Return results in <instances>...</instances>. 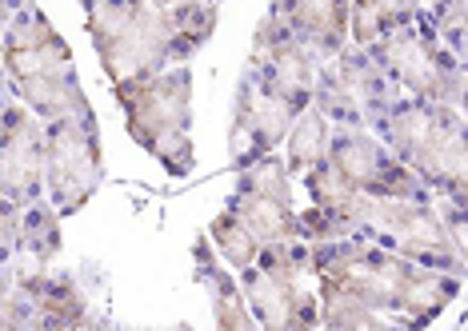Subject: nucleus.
Here are the masks:
<instances>
[{"mask_svg": "<svg viewBox=\"0 0 468 331\" xmlns=\"http://www.w3.org/2000/svg\"><path fill=\"white\" fill-rule=\"evenodd\" d=\"M316 300H348L380 315L392 331L429 327L461 292V275L436 272L368 236L313 243Z\"/></svg>", "mask_w": 468, "mask_h": 331, "instance_id": "obj_1", "label": "nucleus"}, {"mask_svg": "<svg viewBox=\"0 0 468 331\" xmlns=\"http://www.w3.org/2000/svg\"><path fill=\"white\" fill-rule=\"evenodd\" d=\"M208 0H92L89 36L112 80L148 77L168 64H188L217 32Z\"/></svg>", "mask_w": 468, "mask_h": 331, "instance_id": "obj_2", "label": "nucleus"}, {"mask_svg": "<svg viewBox=\"0 0 468 331\" xmlns=\"http://www.w3.org/2000/svg\"><path fill=\"white\" fill-rule=\"evenodd\" d=\"M0 64L13 84V96L25 100V109L37 112L40 120L92 109L77 80V64L65 36L48 25V16L33 0H25L8 28L0 32Z\"/></svg>", "mask_w": 468, "mask_h": 331, "instance_id": "obj_3", "label": "nucleus"}, {"mask_svg": "<svg viewBox=\"0 0 468 331\" xmlns=\"http://www.w3.org/2000/svg\"><path fill=\"white\" fill-rule=\"evenodd\" d=\"M112 96L124 112V128L168 176H188L193 152V72L188 64H168L148 77L112 80Z\"/></svg>", "mask_w": 468, "mask_h": 331, "instance_id": "obj_4", "label": "nucleus"}, {"mask_svg": "<svg viewBox=\"0 0 468 331\" xmlns=\"http://www.w3.org/2000/svg\"><path fill=\"white\" fill-rule=\"evenodd\" d=\"M372 132L432 196H464V112L400 96Z\"/></svg>", "mask_w": 468, "mask_h": 331, "instance_id": "obj_5", "label": "nucleus"}, {"mask_svg": "<svg viewBox=\"0 0 468 331\" xmlns=\"http://www.w3.org/2000/svg\"><path fill=\"white\" fill-rule=\"evenodd\" d=\"M348 236H368L436 272L464 275V240L444 223L436 196H365L348 204Z\"/></svg>", "mask_w": 468, "mask_h": 331, "instance_id": "obj_6", "label": "nucleus"}, {"mask_svg": "<svg viewBox=\"0 0 468 331\" xmlns=\"http://www.w3.org/2000/svg\"><path fill=\"white\" fill-rule=\"evenodd\" d=\"M313 284V243L304 240L261 243L257 260L240 268L244 304L264 331H308L321 324Z\"/></svg>", "mask_w": 468, "mask_h": 331, "instance_id": "obj_7", "label": "nucleus"}, {"mask_svg": "<svg viewBox=\"0 0 468 331\" xmlns=\"http://www.w3.org/2000/svg\"><path fill=\"white\" fill-rule=\"evenodd\" d=\"M368 57L385 68V77L409 100L464 109V60L436 40L424 13H417V20H409V25L385 32L377 45H368Z\"/></svg>", "mask_w": 468, "mask_h": 331, "instance_id": "obj_8", "label": "nucleus"}, {"mask_svg": "<svg viewBox=\"0 0 468 331\" xmlns=\"http://www.w3.org/2000/svg\"><path fill=\"white\" fill-rule=\"evenodd\" d=\"M104 180L97 116L69 112L45 120V196L57 216H72L97 196Z\"/></svg>", "mask_w": 468, "mask_h": 331, "instance_id": "obj_9", "label": "nucleus"}, {"mask_svg": "<svg viewBox=\"0 0 468 331\" xmlns=\"http://www.w3.org/2000/svg\"><path fill=\"white\" fill-rule=\"evenodd\" d=\"M400 100L397 84L385 77L368 48L345 45L333 52L313 84V109L324 116L328 124H356V128H377L392 104Z\"/></svg>", "mask_w": 468, "mask_h": 331, "instance_id": "obj_10", "label": "nucleus"}, {"mask_svg": "<svg viewBox=\"0 0 468 331\" xmlns=\"http://www.w3.org/2000/svg\"><path fill=\"white\" fill-rule=\"evenodd\" d=\"M324 160L345 176V184H353L356 191H365V196H432V191L388 152V144L380 140L372 128L333 124Z\"/></svg>", "mask_w": 468, "mask_h": 331, "instance_id": "obj_11", "label": "nucleus"}, {"mask_svg": "<svg viewBox=\"0 0 468 331\" xmlns=\"http://www.w3.org/2000/svg\"><path fill=\"white\" fill-rule=\"evenodd\" d=\"M296 104L284 100L272 84H264L257 72L244 64L237 96H232V120H229V160L232 168H244L252 160L269 156L281 148L289 124L296 120Z\"/></svg>", "mask_w": 468, "mask_h": 331, "instance_id": "obj_12", "label": "nucleus"}, {"mask_svg": "<svg viewBox=\"0 0 468 331\" xmlns=\"http://www.w3.org/2000/svg\"><path fill=\"white\" fill-rule=\"evenodd\" d=\"M225 208L261 243L296 240L292 188H289V172H284V160L276 152L237 168V188H232V196H229Z\"/></svg>", "mask_w": 468, "mask_h": 331, "instance_id": "obj_13", "label": "nucleus"}, {"mask_svg": "<svg viewBox=\"0 0 468 331\" xmlns=\"http://www.w3.org/2000/svg\"><path fill=\"white\" fill-rule=\"evenodd\" d=\"M324 60L328 57L308 48L301 36H292L272 13H264L257 32H252V48H249V60L244 64H249L264 84H272L284 100L304 109V104H313V84H316V72H321Z\"/></svg>", "mask_w": 468, "mask_h": 331, "instance_id": "obj_14", "label": "nucleus"}, {"mask_svg": "<svg viewBox=\"0 0 468 331\" xmlns=\"http://www.w3.org/2000/svg\"><path fill=\"white\" fill-rule=\"evenodd\" d=\"M0 196L13 204L45 200V120L8 104L0 128Z\"/></svg>", "mask_w": 468, "mask_h": 331, "instance_id": "obj_15", "label": "nucleus"}, {"mask_svg": "<svg viewBox=\"0 0 468 331\" xmlns=\"http://www.w3.org/2000/svg\"><path fill=\"white\" fill-rule=\"evenodd\" d=\"M269 13L321 57L348 45V0H269Z\"/></svg>", "mask_w": 468, "mask_h": 331, "instance_id": "obj_16", "label": "nucleus"}, {"mask_svg": "<svg viewBox=\"0 0 468 331\" xmlns=\"http://www.w3.org/2000/svg\"><path fill=\"white\" fill-rule=\"evenodd\" d=\"M193 272H197V284L208 292L212 300V315H217V327L225 331H257V319H252L249 304H244V292H240V280L232 275V268L217 255L208 236H200L193 243Z\"/></svg>", "mask_w": 468, "mask_h": 331, "instance_id": "obj_17", "label": "nucleus"}, {"mask_svg": "<svg viewBox=\"0 0 468 331\" xmlns=\"http://www.w3.org/2000/svg\"><path fill=\"white\" fill-rule=\"evenodd\" d=\"M417 13L420 0H348V45H377L385 32L417 20Z\"/></svg>", "mask_w": 468, "mask_h": 331, "instance_id": "obj_18", "label": "nucleus"}, {"mask_svg": "<svg viewBox=\"0 0 468 331\" xmlns=\"http://www.w3.org/2000/svg\"><path fill=\"white\" fill-rule=\"evenodd\" d=\"M328 132H333V124H328L313 104H304V109L296 112V120L289 124V132H284V172L304 176L308 168L321 164L328 156Z\"/></svg>", "mask_w": 468, "mask_h": 331, "instance_id": "obj_19", "label": "nucleus"}, {"mask_svg": "<svg viewBox=\"0 0 468 331\" xmlns=\"http://www.w3.org/2000/svg\"><path fill=\"white\" fill-rule=\"evenodd\" d=\"M60 252V216L48 200H33V204L20 208V240L16 255L33 264H52Z\"/></svg>", "mask_w": 468, "mask_h": 331, "instance_id": "obj_20", "label": "nucleus"}, {"mask_svg": "<svg viewBox=\"0 0 468 331\" xmlns=\"http://www.w3.org/2000/svg\"><path fill=\"white\" fill-rule=\"evenodd\" d=\"M208 240H212V248H217V255L229 264L232 272L249 268V264L257 260V252H261V240L252 236V232L244 228V223H240L237 216H232L229 208L208 223Z\"/></svg>", "mask_w": 468, "mask_h": 331, "instance_id": "obj_21", "label": "nucleus"}, {"mask_svg": "<svg viewBox=\"0 0 468 331\" xmlns=\"http://www.w3.org/2000/svg\"><path fill=\"white\" fill-rule=\"evenodd\" d=\"M420 13L436 32V40L464 60V0H429Z\"/></svg>", "mask_w": 468, "mask_h": 331, "instance_id": "obj_22", "label": "nucleus"}, {"mask_svg": "<svg viewBox=\"0 0 468 331\" xmlns=\"http://www.w3.org/2000/svg\"><path fill=\"white\" fill-rule=\"evenodd\" d=\"M16 240H20V204L0 196V264L16 252Z\"/></svg>", "mask_w": 468, "mask_h": 331, "instance_id": "obj_23", "label": "nucleus"}, {"mask_svg": "<svg viewBox=\"0 0 468 331\" xmlns=\"http://www.w3.org/2000/svg\"><path fill=\"white\" fill-rule=\"evenodd\" d=\"M20 5H25V0H0V32H5V28H8V20L20 13Z\"/></svg>", "mask_w": 468, "mask_h": 331, "instance_id": "obj_24", "label": "nucleus"}, {"mask_svg": "<svg viewBox=\"0 0 468 331\" xmlns=\"http://www.w3.org/2000/svg\"><path fill=\"white\" fill-rule=\"evenodd\" d=\"M8 104H13V84H8L5 64H0V109H8Z\"/></svg>", "mask_w": 468, "mask_h": 331, "instance_id": "obj_25", "label": "nucleus"}, {"mask_svg": "<svg viewBox=\"0 0 468 331\" xmlns=\"http://www.w3.org/2000/svg\"><path fill=\"white\" fill-rule=\"evenodd\" d=\"M0 128H5V109H0Z\"/></svg>", "mask_w": 468, "mask_h": 331, "instance_id": "obj_26", "label": "nucleus"}, {"mask_svg": "<svg viewBox=\"0 0 468 331\" xmlns=\"http://www.w3.org/2000/svg\"><path fill=\"white\" fill-rule=\"evenodd\" d=\"M80 5H84V8H89V5H92V0H80Z\"/></svg>", "mask_w": 468, "mask_h": 331, "instance_id": "obj_27", "label": "nucleus"}, {"mask_svg": "<svg viewBox=\"0 0 468 331\" xmlns=\"http://www.w3.org/2000/svg\"><path fill=\"white\" fill-rule=\"evenodd\" d=\"M208 5H220V0H208Z\"/></svg>", "mask_w": 468, "mask_h": 331, "instance_id": "obj_28", "label": "nucleus"}, {"mask_svg": "<svg viewBox=\"0 0 468 331\" xmlns=\"http://www.w3.org/2000/svg\"><path fill=\"white\" fill-rule=\"evenodd\" d=\"M424 5H429V0H420V8H424Z\"/></svg>", "mask_w": 468, "mask_h": 331, "instance_id": "obj_29", "label": "nucleus"}]
</instances>
